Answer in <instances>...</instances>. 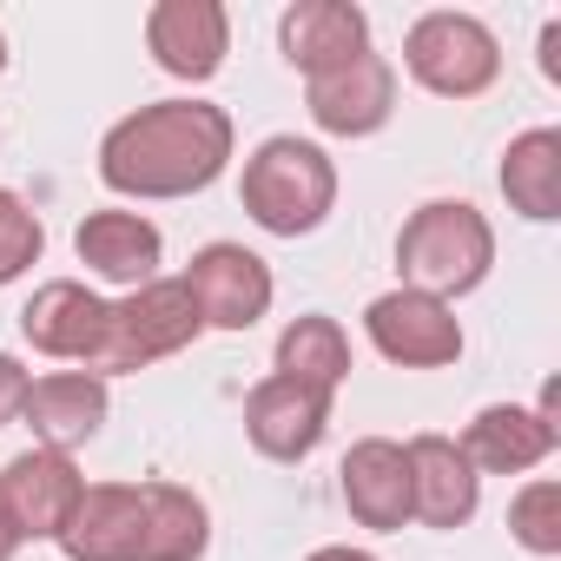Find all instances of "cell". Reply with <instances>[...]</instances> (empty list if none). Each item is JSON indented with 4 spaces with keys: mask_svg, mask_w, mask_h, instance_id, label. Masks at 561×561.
Here are the masks:
<instances>
[{
    "mask_svg": "<svg viewBox=\"0 0 561 561\" xmlns=\"http://www.w3.org/2000/svg\"><path fill=\"white\" fill-rule=\"evenodd\" d=\"M231 165V113L211 100H159L100 139V179L119 198H192Z\"/></svg>",
    "mask_w": 561,
    "mask_h": 561,
    "instance_id": "1",
    "label": "cell"
},
{
    "mask_svg": "<svg viewBox=\"0 0 561 561\" xmlns=\"http://www.w3.org/2000/svg\"><path fill=\"white\" fill-rule=\"evenodd\" d=\"M495 264V231L489 218L469 205V198H430L403 218L397 231V271L410 291H430V298H462L476 291Z\"/></svg>",
    "mask_w": 561,
    "mask_h": 561,
    "instance_id": "2",
    "label": "cell"
},
{
    "mask_svg": "<svg viewBox=\"0 0 561 561\" xmlns=\"http://www.w3.org/2000/svg\"><path fill=\"white\" fill-rule=\"evenodd\" d=\"M244 211L271 231V238H305L331 218L337 205V165L324 146L311 139H291V133H277L264 139L251 159H244V185H238Z\"/></svg>",
    "mask_w": 561,
    "mask_h": 561,
    "instance_id": "3",
    "label": "cell"
},
{
    "mask_svg": "<svg viewBox=\"0 0 561 561\" xmlns=\"http://www.w3.org/2000/svg\"><path fill=\"white\" fill-rule=\"evenodd\" d=\"M205 318L185 291V277H152V285H139L133 298L113 305V324H106V351L93 364V377H126V370H146L159 357H179L185 344H198Z\"/></svg>",
    "mask_w": 561,
    "mask_h": 561,
    "instance_id": "4",
    "label": "cell"
},
{
    "mask_svg": "<svg viewBox=\"0 0 561 561\" xmlns=\"http://www.w3.org/2000/svg\"><path fill=\"white\" fill-rule=\"evenodd\" d=\"M403 67L436 100H476V93H489L502 80V47L476 14L436 8L403 34Z\"/></svg>",
    "mask_w": 561,
    "mask_h": 561,
    "instance_id": "5",
    "label": "cell"
},
{
    "mask_svg": "<svg viewBox=\"0 0 561 561\" xmlns=\"http://www.w3.org/2000/svg\"><path fill=\"white\" fill-rule=\"evenodd\" d=\"M364 331H370L377 357H390V364H403V370H443V364L462 357V324H456V311H449L443 298H430V291H410V285L370 298Z\"/></svg>",
    "mask_w": 561,
    "mask_h": 561,
    "instance_id": "6",
    "label": "cell"
},
{
    "mask_svg": "<svg viewBox=\"0 0 561 561\" xmlns=\"http://www.w3.org/2000/svg\"><path fill=\"white\" fill-rule=\"evenodd\" d=\"M185 291H192L205 331H251L271 311V298H277L271 264L257 251H244V244H205V251H192Z\"/></svg>",
    "mask_w": 561,
    "mask_h": 561,
    "instance_id": "7",
    "label": "cell"
},
{
    "mask_svg": "<svg viewBox=\"0 0 561 561\" xmlns=\"http://www.w3.org/2000/svg\"><path fill=\"white\" fill-rule=\"evenodd\" d=\"M106 324H113V305L87 285H73V277H54V285H41L21 311V337L41 351V357H60V364H80L93 377L100 351H106Z\"/></svg>",
    "mask_w": 561,
    "mask_h": 561,
    "instance_id": "8",
    "label": "cell"
},
{
    "mask_svg": "<svg viewBox=\"0 0 561 561\" xmlns=\"http://www.w3.org/2000/svg\"><path fill=\"white\" fill-rule=\"evenodd\" d=\"M87 476L73 469V456L60 449H27L0 469V515L14 522L21 541H60L67 515L80 508Z\"/></svg>",
    "mask_w": 561,
    "mask_h": 561,
    "instance_id": "9",
    "label": "cell"
},
{
    "mask_svg": "<svg viewBox=\"0 0 561 561\" xmlns=\"http://www.w3.org/2000/svg\"><path fill=\"white\" fill-rule=\"evenodd\" d=\"M554 443H561L554 383L541 390L535 410H522V403H489V410H476V423L462 430V456H469L476 476H528V469H541V462L554 456Z\"/></svg>",
    "mask_w": 561,
    "mask_h": 561,
    "instance_id": "10",
    "label": "cell"
},
{
    "mask_svg": "<svg viewBox=\"0 0 561 561\" xmlns=\"http://www.w3.org/2000/svg\"><path fill=\"white\" fill-rule=\"evenodd\" d=\"M305 106H311V119H318L324 133H337V139H370V133H383L390 113H397V67H390L383 54H357L351 67L305 80Z\"/></svg>",
    "mask_w": 561,
    "mask_h": 561,
    "instance_id": "11",
    "label": "cell"
},
{
    "mask_svg": "<svg viewBox=\"0 0 561 561\" xmlns=\"http://www.w3.org/2000/svg\"><path fill=\"white\" fill-rule=\"evenodd\" d=\"M146 47L172 80H211L231 54V14L218 0H159L146 14Z\"/></svg>",
    "mask_w": 561,
    "mask_h": 561,
    "instance_id": "12",
    "label": "cell"
},
{
    "mask_svg": "<svg viewBox=\"0 0 561 561\" xmlns=\"http://www.w3.org/2000/svg\"><path fill=\"white\" fill-rule=\"evenodd\" d=\"M331 430V397L305 390V383H285V377H264L251 397H244V436L257 456L271 462H305Z\"/></svg>",
    "mask_w": 561,
    "mask_h": 561,
    "instance_id": "13",
    "label": "cell"
},
{
    "mask_svg": "<svg viewBox=\"0 0 561 561\" xmlns=\"http://www.w3.org/2000/svg\"><path fill=\"white\" fill-rule=\"evenodd\" d=\"M277 47H285V60L305 80L337 73L357 54H370V14L351 8V0H298V8H285V21H277Z\"/></svg>",
    "mask_w": 561,
    "mask_h": 561,
    "instance_id": "14",
    "label": "cell"
},
{
    "mask_svg": "<svg viewBox=\"0 0 561 561\" xmlns=\"http://www.w3.org/2000/svg\"><path fill=\"white\" fill-rule=\"evenodd\" d=\"M146 535V489L139 482H87L80 508L60 528L67 561H139Z\"/></svg>",
    "mask_w": 561,
    "mask_h": 561,
    "instance_id": "15",
    "label": "cell"
},
{
    "mask_svg": "<svg viewBox=\"0 0 561 561\" xmlns=\"http://www.w3.org/2000/svg\"><path fill=\"white\" fill-rule=\"evenodd\" d=\"M410 456V515L430 528H462L482 502V476L469 469L456 436H416L403 443Z\"/></svg>",
    "mask_w": 561,
    "mask_h": 561,
    "instance_id": "16",
    "label": "cell"
},
{
    "mask_svg": "<svg viewBox=\"0 0 561 561\" xmlns=\"http://www.w3.org/2000/svg\"><path fill=\"white\" fill-rule=\"evenodd\" d=\"M106 403H113V397H106V383H100V377H87V370H54V377H34V383H27L21 416H27V430L41 436V449L73 456L80 443H93V436H100Z\"/></svg>",
    "mask_w": 561,
    "mask_h": 561,
    "instance_id": "17",
    "label": "cell"
},
{
    "mask_svg": "<svg viewBox=\"0 0 561 561\" xmlns=\"http://www.w3.org/2000/svg\"><path fill=\"white\" fill-rule=\"evenodd\" d=\"M73 251L87 271L113 277V285H152L159 277V257H165V238L146 211H87L80 231H73Z\"/></svg>",
    "mask_w": 561,
    "mask_h": 561,
    "instance_id": "18",
    "label": "cell"
},
{
    "mask_svg": "<svg viewBox=\"0 0 561 561\" xmlns=\"http://www.w3.org/2000/svg\"><path fill=\"white\" fill-rule=\"evenodd\" d=\"M344 508L364 528H403L410 522V456L390 436H364L344 456Z\"/></svg>",
    "mask_w": 561,
    "mask_h": 561,
    "instance_id": "19",
    "label": "cell"
},
{
    "mask_svg": "<svg viewBox=\"0 0 561 561\" xmlns=\"http://www.w3.org/2000/svg\"><path fill=\"white\" fill-rule=\"evenodd\" d=\"M502 198L528 225H554L561 218V133L554 126H528L522 139H508V152H502Z\"/></svg>",
    "mask_w": 561,
    "mask_h": 561,
    "instance_id": "20",
    "label": "cell"
},
{
    "mask_svg": "<svg viewBox=\"0 0 561 561\" xmlns=\"http://www.w3.org/2000/svg\"><path fill=\"white\" fill-rule=\"evenodd\" d=\"M285 383H305L318 397H337V383L351 377V337L337 318H291L277 337V370Z\"/></svg>",
    "mask_w": 561,
    "mask_h": 561,
    "instance_id": "21",
    "label": "cell"
},
{
    "mask_svg": "<svg viewBox=\"0 0 561 561\" xmlns=\"http://www.w3.org/2000/svg\"><path fill=\"white\" fill-rule=\"evenodd\" d=\"M211 548V515L179 482H146V535L139 561H198Z\"/></svg>",
    "mask_w": 561,
    "mask_h": 561,
    "instance_id": "22",
    "label": "cell"
},
{
    "mask_svg": "<svg viewBox=\"0 0 561 561\" xmlns=\"http://www.w3.org/2000/svg\"><path fill=\"white\" fill-rule=\"evenodd\" d=\"M508 535L528 548V554H561V482L554 476H535V482H522L515 489V502H508Z\"/></svg>",
    "mask_w": 561,
    "mask_h": 561,
    "instance_id": "23",
    "label": "cell"
},
{
    "mask_svg": "<svg viewBox=\"0 0 561 561\" xmlns=\"http://www.w3.org/2000/svg\"><path fill=\"white\" fill-rule=\"evenodd\" d=\"M41 244H47V231H41V218L0 185V285H14V277L41 257Z\"/></svg>",
    "mask_w": 561,
    "mask_h": 561,
    "instance_id": "24",
    "label": "cell"
},
{
    "mask_svg": "<svg viewBox=\"0 0 561 561\" xmlns=\"http://www.w3.org/2000/svg\"><path fill=\"white\" fill-rule=\"evenodd\" d=\"M27 364L21 357H8V351H0V430H8L14 416H21V403H27Z\"/></svg>",
    "mask_w": 561,
    "mask_h": 561,
    "instance_id": "25",
    "label": "cell"
},
{
    "mask_svg": "<svg viewBox=\"0 0 561 561\" xmlns=\"http://www.w3.org/2000/svg\"><path fill=\"white\" fill-rule=\"evenodd\" d=\"M541 73H548V80H561V21H548V27H541Z\"/></svg>",
    "mask_w": 561,
    "mask_h": 561,
    "instance_id": "26",
    "label": "cell"
},
{
    "mask_svg": "<svg viewBox=\"0 0 561 561\" xmlns=\"http://www.w3.org/2000/svg\"><path fill=\"white\" fill-rule=\"evenodd\" d=\"M305 561H377V554H364V548H318V554H305Z\"/></svg>",
    "mask_w": 561,
    "mask_h": 561,
    "instance_id": "27",
    "label": "cell"
},
{
    "mask_svg": "<svg viewBox=\"0 0 561 561\" xmlns=\"http://www.w3.org/2000/svg\"><path fill=\"white\" fill-rule=\"evenodd\" d=\"M14 548H21V535H14V522L0 515V561H14Z\"/></svg>",
    "mask_w": 561,
    "mask_h": 561,
    "instance_id": "28",
    "label": "cell"
},
{
    "mask_svg": "<svg viewBox=\"0 0 561 561\" xmlns=\"http://www.w3.org/2000/svg\"><path fill=\"white\" fill-rule=\"evenodd\" d=\"M0 67H8V34H0Z\"/></svg>",
    "mask_w": 561,
    "mask_h": 561,
    "instance_id": "29",
    "label": "cell"
}]
</instances>
